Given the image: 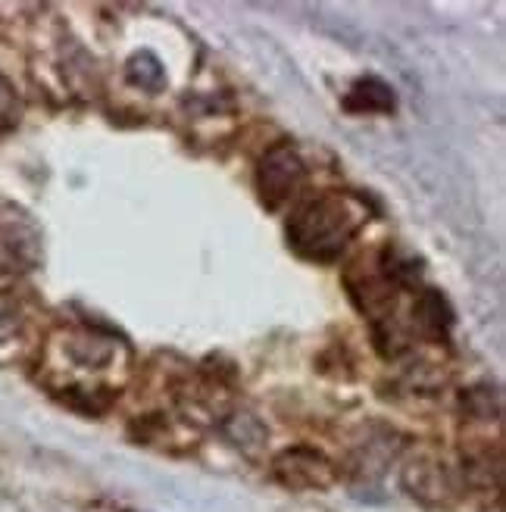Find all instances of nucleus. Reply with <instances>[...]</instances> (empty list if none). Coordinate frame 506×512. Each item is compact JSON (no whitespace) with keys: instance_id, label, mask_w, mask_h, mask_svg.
Masks as SVG:
<instances>
[{"instance_id":"obj_2","label":"nucleus","mask_w":506,"mask_h":512,"mask_svg":"<svg viewBox=\"0 0 506 512\" xmlns=\"http://www.w3.org/2000/svg\"><path fill=\"white\" fill-rule=\"evenodd\" d=\"M300 175H303V169L291 150H272L263 163V197L275 207L278 200H285L294 191Z\"/></svg>"},{"instance_id":"obj_1","label":"nucleus","mask_w":506,"mask_h":512,"mask_svg":"<svg viewBox=\"0 0 506 512\" xmlns=\"http://www.w3.org/2000/svg\"><path fill=\"white\" fill-rule=\"evenodd\" d=\"M360 213L353 210V203L344 197H322L307 203L294 219H291V238L294 244L307 253L316 256V260H328L338 250H344V244L357 235L360 228Z\"/></svg>"}]
</instances>
